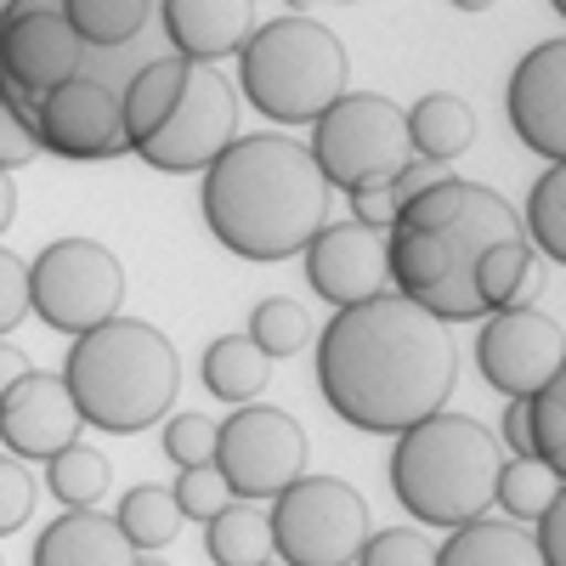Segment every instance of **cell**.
<instances>
[{"mask_svg": "<svg viewBox=\"0 0 566 566\" xmlns=\"http://www.w3.org/2000/svg\"><path fill=\"white\" fill-rule=\"evenodd\" d=\"M459 380L453 328L397 290L346 306L317 335V391L352 431L402 437L448 408Z\"/></svg>", "mask_w": 566, "mask_h": 566, "instance_id": "cell-1", "label": "cell"}, {"mask_svg": "<svg viewBox=\"0 0 566 566\" xmlns=\"http://www.w3.org/2000/svg\"><path fill=\"white\" fill-rule=\"evenodd\" d=\"M328 199L306 142L277 130L239 136L199 181L210 239L239 261H295L328 227Z\"/></svg>", "mask_w": 566, "mask_h": 566, "instance_id": "cell-2", "label": "cell"}, {"mask_svg": "<svg viewBox=\"0 0 566 566\" xmlns=\"http://www.w3.org/2000/svg\"><path fill=\"white\" fill-rule=\"evenodd\" d=\"M504 239H522L515 205L482 181L448 176L431 193H419L413 205L397 210L386 232V272L397 295L424 306L437 323H476L488 312L476 301L470 272Z\"/></svg>", "mask_w": 566, "mask_h": 566, "instance_id": "cell-3", "label": "cell"}, {"mask_svg": "<svg viewBox=\"0 0 566 566\" xmlns=\"http://www.w3.org/2000/svg\"><path fill=\"white\" fill-rule=\"evenodd\" d=\"M125 148L165 176H205L239 142V91L221 69L154 57L119 91Z\"/></svg>", "mask_w": 566, "mask_h": 566, "instance_id": "cell-4", "label": "cell"}, {"mask_svg": "<svg viewBox=\"0 0 566 566\" xmlns=\"http://www.w3.org/2000/svg\"><path fill=\"white\" fill-rule=\"evenodd\" d=\"M63 386L80 408V424H97L108 437H136L176 408L181 357L154 323L114 317L69 346Z\"/></svg>", "mask_w": 566, "mask_h": 566, "instance_id": "cell-5", "label": "cell"}, {"mask_svg": "<svg viewBox=\"0 0 566 566\" xmlns=\"http://www.w3.org/2000/svg\"><path fill=\"white\" fill-rule=\"evenodd\" d=\"M499 442L470 413H431L391 448V493L424 527H470L488 522L499 482Z\"/></svg>", "mask_w": 566, "mask_h": 566, "instance_id": "cell-6", "label": "cell"}, {"mask_svg": "<svg viewBox=\"0 0 566 566\" xmlns=\"http://www.w3.org/2000/svg\"><path fill=\"white\" fill-rule=\"evenodd\" d=\"M346 80H352V57L340 34L306 12L255 23V34L239 52V85L250 108L266 114L272 125H317L346 97Z\"/></svg>", "mask_w": 566, "mask_h": 566, "instance_id": "cell-7", "label": "cell"}, {"mask_svg": "<svg viewBox=\"0 0 566 566\" xmlns=\"http://www.w3.org/2000/svg\"><path fill=\"white\" fill-rule=\"evenodd\" d=\"M306 154L328 193H357V187H391V176L413 159L408 148V119L380 91H346V97L312 125Z\"/></svg>", "mask_w": 566, "mask_h": 566, "instance_id": "cell-8", "label": "cell"}, {"mask_svg": "<svg viewBox=\"0 0 566 566\" xmlns=\"http://www.w3.org/2000/svg\"><path fill=\"white\" fill-rule=\"evenodd\" d=\"M125 306V266L97 239H57L29 261V317L57 335H91Z\"/></svg>", "mask_w": 566, "mask_h": 566, "instance_id": "cell-9", "label": "cell"}, {"mask_svg": "<svg viewBox=\"0 0 566 566\" xmlns=\"http://www.w3.org/2000/svg\"><path fill=\"white\" fill-rule=\"evenodd\" d=\"M266 527L283 566H352L368 544V504L340 476H301L272 499Z\"/></svg>", "mask_w": 566, "mask_h": 566, "instance_id": "cell-10", "label": "cell"}, {"mask_svg": "<svg viewBox=\"0 0 566 566\" xmlns=\"http://www.w3.org/2000/svg\"><path fill=\"white\" fill-rule=\"evenodd\" d=\"M85 74V45L45 0H12L0 7V108L18 119H40V103L57 85Z\"/></svg>", "mask_w": 566, "mask_h": 566, "instance_id": "cell-11", "label": "cell"}, {"mask_svg": "<svg viewBox=\"0 0 566 566\" xmlns=\"http://www.w3.org/2000/svg\"><path fill=\"white\" fill-rule=\"evenodd\" d=\"M221 482L232 488V499H277L283 488H295L306 476V431L295 413L250 402V408H232L216 424V459Z\"/></svg>", "mask_w": 566, "mask_h": 566, "instance_id": "cell-12", "label": "cell"}, {"mask_svg": "<svg viewBox=\"0 0 566 566\" xmlns=\"http://www.w3.org/2000/svg\"><path fill=\"white\" fill-rule=\"evenodd\" d=\"M476 368L510 402L538 397L566 368V328L549 312H488L476 328Z\"/></svg>", "mask_w": 566, "mask_h": 566, "instance_id": "cell-13", "label": "cell"}, {"mask_svg": "<svg viewBox=\"0 0 566 566\" xmlns=\"http://www.w3.org/2000/svg\"><path fill=\"white\" fill-rule=\"evenodd\" d=\"M34 130H40V154H63V159H85V165L130 154L125 148L119 91L108 80H91V74L57 85L52 97L40 103Z\"/></svg>", "mask_w": 566, "mask_h": 566, "instance_id": "cell-14", "label": "cell"}, {"mask_svg": "<svg viewBox=\"0 0 566 566\" xmlns=\"http://www.w3.org/2000/svg\"><path fill=\"white\" fill-rule=\"evenodd\" d=\"M504 114L522 136V148H533L549 165H566V40H538L515 63Z\"/></svg>", "mask_w": 566, "mask_h": 566, "instance_id": "cell-15", "label": "cell"}, {"mask_svg": "<svg viewBox=\"0 0 566 566\" xmlns=\"http://www.w3.org/2000/svg\"><path fill=\"white\" fill-rule=\"evenodd\" d=\"M74 442H80V408L63 386V374L29 368L23 380L0 397V448L18 464H29V459L52 464Z\"/></svg>", "mask_w": 566, "mask_h": 566, "instance_id": "cell-16", "label": "cell"}, {"mask_svg": "<svg viewBox=\"0 0 566 566\" xmlns=\"http://www.w3.org/2000/svg\"><path fill=\"white\" fill-rule=\"evenodd\" d=\"M301 255H306L312 295H323L335 312L386 295V283H391V272H386V239H380V232H368V227H352V221H340V227L328 221Z\"/></svg>", "mask_w": 566, "mask_h": 566, "instance_id": "cell-17", "label": "cell"}, {"mask_svg": "<svg viewBox=\"0 0 566 566\" xmlns=\"http://www.w3.org/2000/svg\"><path fill=\"white\" fill-rule=\"evenodd\" d=\"M159 23L181 63L216 69V57L244 52V40L255 34V7L250 0H165Z\"/></svg>", "mask_w": 566, "mask_h": 566, "instance_id": "cell-18", "label": "cell"}, {"mask_svg": "<svg viewBox=\"0 0 566 566\" xmlns=\"http://www.w3.org/2000/svg\"><path fill=\"white\" fill-rule=\"evenodd\" d=\"M130 560H136L130 544L103 510H63L34 544V566H130Z\"/></svg>", "mask_w": 566, "mask_h": 566, "instance_id": "cell-19", "label": "cell"}, {"mask_svg": "<svg viewBox=\"0 0 566 566\" xmlns=\"http://www.w3.org/2000/svg\"><path fill=\"white\" fill-rule=\"evenodd\" d=\"M470 283H476L482 312H533L549 290V272H544V261L533 255L527 239H504L476 261Z\"/></svg>", "mask_w": 566, "mask_h": 566, "instance_id": "cell-20", "label": "cell"}, {"mask_svg": "<svg viewBox=\"0 0 566 566\" xmlns=\"http://www.w3.org/2000/svg\"><path fill=\"white\" fill-rule=\"evenodd\" d=\"M402 119H408L413 159H431V165H453L476 142V108L453 97V91H424L413 108H402Z\"/></svg>", "mask_w": 566, "mask_h": 566, "instance_id": "cell-21", "label": "cell"}, {"mask_svg": "<svg viewBox=\"0 0 566 566\" xmlns=\"http://www.w3.org/2000/svg\"><path fill=\"white\" fill-rule=\"evenodd\" d=\"M199 374H205V391H210L216 402H227V408H250V402L266 391V380H272V363H266L244 335H221V340L205 346Z\"/></svg>", "mask_w": 566, "mask_h": 566, "instance_id": "cell-22", "label": "cell"}, {"mask_svg": "<svg viewBox=\"0 0 566 566\" xmlns=\"http://www.w3.org/2000/svg\"><path fill=\"white\" fill-rule=\"evenodd\" d=\"M437 566H544L533 533L515 522H470L437 544Z\"/></svg>", "mask_w": 566, "mask_h": 566, "instance_id": "cell-23", "label": "cell"}, {"mask_svg": "<svg viewBox=\"0 0 566 566\" xmlns=\"http://www.w3.org/2000/svg\"><path fill=\"white\" fill-rule=\"evenodd\" d=\"M114 527H119V538L130 544V555H159V549L176 544V533H181V510H176L170 488L142 482V488H130V493L119 499Z\"/></svg>", "mask_w": 566, "mask_h": 566, "instance_id": "cell-24", "label": "cell"}, {"mask_svg": "<svg viewBox=\"0 0 566 566\" xmlns=\"http://www.w3.org/2000/svg\"><path fill=\"white\" fill-rule=\"evenodd\" d=\"M63 23L74 29V40L85 45H108V52H119V45H130L142 29H148L154 7L148 0H63Z\"/></svg>", "mask_w": 566, "mask_h": 566, "instance_id": "cell-25", "label": "cell"}, {"mask_svg": "<svg viewBox=\"0 0 566 566\" xmlns=\"http://www.w3.org/2000/svg\"><path fill=\"white\" fill-rule=\"evenodd\" d=\"M205 549L216 566H261V560H272V527L255 504L232 499L221 515L205 522Z\"/></svg>", "mask_w": 566, "mask_h": 566, "instance_id": "cell-26", "label": "cell"}, {"mask_svg": "<svg viewBox=\"0 0 566 566\" xmlns=\"http://www.w3.org/2000/svg\"><path fill=\"white\" fill-rule=\"evenodd\" d=\"M560 499V476L538 459H504L499 464V482H493V504L510 515L515 527H533L538 515Z\"/></svg>", "mask_w": 566, "mask_h": 566, "instance_id": "cell-27", "label": "cell"}, {"mask_svg": "<svg viewBox=\"0 0 566 566\" xmlns=\"http://www.w3.org/2000/svg\"><path fill=\"white\" fill-rule=\"evenodd\" d=\"M522 239L533 244L538 261H566V165H549V170L533 181Z\"/></svg>", "mask_w": 566, "mask_h": 566, "instance_id": "cell-28", "label": "cell"}, {"mask_svg": "<svg viewBox=\"0 0 566 566\" xmlns=\"http://www.w3.org/2000/svg\"><path fill=\"white\" fill-rule=\"evenodd\" d=\"M45 488L63 499V510H97V499H108V459L74 442L45 464Z\"/></svg>", "mask_w": 566, "mask_h": 566, "instance_id": "cell-29", "label": "cell"}, {"mask_svg": "<svg viewBox=\"0 0 566 566\" xmlns=\"http://www.w3.org/2000/svg\"><path fill=\"white\" fill-rule=\"evenodd\" d=\"M266 363L272 357H295L306 340H312V317H306V306L301 301H283V295H272V301H261L255 312H250V335H244Z\"/></svg>", "mask_w": 566, "mask_h": 566, "instance_id": "cell-30", "label": "cell"}, {"mask_svg": "<svg viewBox=\"0 0 566 566\" xmlns=\"http://www.w3.org/2000/svg\"><path fill=\"white\" fill-rule=\"evenodd\" d=\"M527 419H533V459L566 476V374L549 380L538 397H527Z\"/></svg>", "mask_w": 566, "mask_h": 566, "instance_id": "cell-31", "label": "cell"}, {"mask_svg": "<svg viewBox=\"0 0 566 566\" xmlns=\"http://www.w3.org/2000/svg\"><path fill=\"white\" fill-rule=\"evenodd\" d=\"M176 510H181V522H210V515H221L232 504V488L221 482V470L216 464H199V470H181L176 488H170Z\"/></svg>", "mask_w": 566, "mask_h": 566, "instance_id": "cell-32", "label": "cell"}, {"mask_svg": "<svg viewBox=\"0 0 566 566\" xmlns=\"http://www.w3.org/2000/svg\"><path fill=\"white\" fill-rule=\"evenodd\" d=\"M357 566H437V544L419 527H386V533H368Z\"/></svg>", "mask_w": 566, "mask_h": 566, "instance_id": "cell-33", "label": "cell"}, {"mask_svg": "<svg viewBox=\"0 0 566 566\" xmlns=\"http://www.w3.org/2000/svg\"><path fill=\"white\" fill-rule=\"evenodd\" d=\"M165 459L176 470H199L216 459V419L205 413H170L165 419Z\"/></svg>", "mask_w": 566, "mask_h": 566, "instance_id": "cell-34", "label": "cell"}, {"mask_svg": "<svg viewBox=\"0 0 566 566\" xmlns=\"http://www.w3.org/2000/svg\"><path fill=\"white\" fill-rule=\"evenodd\" d=\"M34 515V476L29 464H18L12 453H0V538L18 533Z\"/></svg>", "mask_w": 566, "mask_h": 566, "instance_id": "cell-35", "label": "cell"}, {"mask_svg": "<svg viewBox=\"0 0 566 566\" xmlns=\"http://www.w3.org/2000/svg\"><path fill=\"white\" fill-rule=\"evenodd\" d=\"M23 317H29V266H23V255H12L0 244V340H7Z\"/></svg>", "mask_w": 566, "mask_h": 566, "instance_id": "cell-36", "label": "cell"}, {"mask_svg": "<svg viewBox=\"0 0 566 566\" xmlns=\"http://www.w3.org/2000/svg\"><path fill=\"white\" fill-rule=\"evenodd\" d=\"M29 159H40V130L29 119H18L12 108H0V170H23Z\"/></svg>", "mask_w": 566, "mask_h": 566, "instance_id": "cell-37", "label": "cell"}, {"mask_svg": "<svg viewBox=\"0 0 566 566\" xmlns=\"http://www.w3.org/2000/svg\"><path fill=\"white\" fill-rule=\"evenodd\" d=\"M352 199V227H368V232H391V221H397V205H391V187H357V193H346Z\"/></svg>", "mask_w": 566, "mask_h": 566, "instance_id": "cell-38", "label": "cell"}, {"mask_svg": "<svg viewBox=\"0 0 566 566\" xmlns=\"http://www.w3.org/2000/svg\"><path fill=\"white\" fill-rule=\"evenodd\" d=\"M533 549L544 566H566V493L533 522Z\"/></svg>", "mask_w": 566, "mask_h": 566, "instance_id": "cell-39", "label": "cell"}, {"mask_svg": "<svg viewBox=\"0 0 566 566\" xmlns=\"http://www.w3.org/2000/svg\"><path fill=\"white\" fill-rule=\"evenodd\" d=\"M448 176H453L448 165H431V159H408V165L391 176V205H397V210H402V205H413L419 193H431V187H437V181H448Z\"/></svg>", "mask_w": 566, "mask_h": 566, "instance_id": "cell-40", "label": "cell"}, {"mask_svg": "<svg viewBox=\"0 0 566 566\" xmlns=\"http://www.w3.org/2000/svg\"><path fill=\"white\" fill-rule=\"evenodd\" d=\"M504 448H510V459H533V419H527V402H510V408H504Z\"/></svg>", "mask_w": 566, "mask_h": 566, "instance_id": "cell-41", "label": "cell"}, {"mask_svg": "<svg viewBox=\"0 0 566 566\" xmlns=\"http://www.w3.org/2000/svg\"><path fill=\"white\" fill-rule=\"evenodd\" d=\"M23 374H29V357H23L18 346H7V340H0V397H7V391L23 380Z\"/></svg>", "mask_w": 566, "mask_h": 566, "instance_id": "cell-42", "label": "cell"}, {"mask_svg": "<svg viewBox=\"0 0 566 566\" xmlns=\"http://www.w3.org/2000/svg\"><path fill=\"white\" fill-rule=\"evenodd\" d=\"M12 216H18V181H12L7 170H0V232L12 227Z\"/></svg>", "mask_w": 566, "mask_h": 566, "instance_id": "cell-43", "label": "cell"}, {"mask_svg": "<svg viewBox=\"0 0 566 566\" xmlns=\"http://www.w3.org/2000/svg\"><path fill=\"white\" fill-rule=\"evenodd\" d=\"M130 566H170V560H165V555H136Z\"/></svg>", "mask_w": 566, "mask_h": 566, "instance_id": "cell-44", "label": "cell"}, {"mask_svg": "<svg viewBox=\"0 0 566 566\" xmlns=\"http://www.w3.org/2000/svg\"><path fill=\"white\" fill-rule=\"evenodd\" d=\"M261 566H283V560H261Z\"/></svg>", "mask_w": 566, "mask_h": 566, "instance_id": "cell-45", "label": "cell"}]
</instances>
